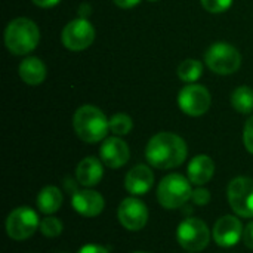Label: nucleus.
<instances>
[{"instance_id": "f257e3e1", "label": "nucleus", "mask_w": 253, "mask_h": 253, "mask_svg": "<svg viewBox=\"0 0 253 253\" xmlns=\"http://www.w3.org/2000/svg\"><path fill=\"white\" fill-rule=\"evenodd\" d=\"M187 153V144L179 135L160 132L148 141L145 159L157 169H173L185 162Z\"/></svg>"}, {"instance_id": "f03ea898", "label": "nucleus", "mask_w": 253, "mask_h": 253, "mask_svg": "<svg viewBox=\"0 0 253 253\" xmlns=\"http://www.w3.org/2000/svg\"><path fill=\"white\" fill-rule=\"evenodd\" d=\"M73 127L77 136L87 144L104 141L110 132V120L95 105H82L73 117Z\"/></svg>"}, {"instance_id": "7ed1b4c3", "label": "nucleus", "mask_w": 253, "mask_h": 253, "mask_svg": "<svg viewBox=\"0 0 253 253\" xmlns=\"http://www.w3.org/2000/svg\"><path fill=\"white\" fill-rule=\"evenodd\" d=\"M40 40L37 24L28 18H16L10 21L4 30V44L13 55H27L36 49Z\"/></svg>"}, {"instance_id": "20e7f679", "label": "nucleus", "mask_w": 253, "mask_h": 253, "mask_svg": "<svg viewBox=\"0 0 253 253\" xmlns=\"http://www.w3.org/2000/svg\"><path fill=\"white\" fill-rule=\"evenodd\" d=\"M193 194L190 179L179 173H170L165 176L157 187V200L165 209L182 208Z\"/></svg>"}, {"instance_id": "39448f33", "label": "nucleus", "mask_w": 253, "mask_h": 253, "mask_svg": "<svg viewBox=\"0 0 253 253\" xmlns=\"http://www.w3.org/2000/svg\"><path fill=\"white\" fill-rule=\"evenodd\" d=\"M205 62L206 65L216 74L221 76H228L234 74L240 65H242V55L230 43L225 42H218L213 43L205 55Z\"/></svg>"}, {"instance_id": "423d86ee", "label": "nucleus", "mask_w": 253, "mask_h": 253, "mask_svg": "<svg viewBox=\"0 0 253 253\" xmlns=\"http://www.w3.org/2000/svg\"><path fill=\"white\" fill-rule=\"evenodd\" d=\"M176 239L182 249L196 253L208 248L211 242V231L202 219L187 218L178 225Z\"/></svg>"}, {"instance_id": "0eeeda50", "label": "nucleus", "mask_w": 253, "mask_h": 253, "mask_svg": "<svg viewBox=\"0 0 253 253\" xmlns=\"http://www.w3.org/2000/svg\"><path fill=\"white\" fill-rule=\"evenodd\" d=\"M37 228H40L39 216L36 211L28 206H19L7 215L6 233L12 240H27L36 233Z\"/></svg>"}, {"instance_id": "6e6552de", "label": "nucleus", "mask_w": 253, "mask_h": 253, "mask_svg": "<svg viewBox=\"0 0 253 253\" xmlns=\"http://www.w3.org/2000/svg\"><path fill=\"white\" fill-rule=\"evenodd\" d=\"M228 203L234 213L242 218H253V179L248 176L234 178L227 190Z\"/></svg>"}, {"instance_id": "1a4fd4ad", "label": "nucleus", "mask_w": 253, "mask_h": 253, "mask_svg": "<svg viewBox=\"0 0 253 253\" xmlns=\"http://www.w3.org/2000/svg\"><path fill=\"white\" fill-rule=\"evenodd\" d=\"M212 104V96L209 90L197 83H190L181 89L178 95V105L182 113L191 117L203 116Z\"/></svg>"}, {"instance_id": "9d476101", "label": "nucleus", "mask_w": 253, "mask_h": 253, "mask_svg": "<svg viewBox=\"0 0 253 253\" xmlns=\"http://www.w3.org/2000/svg\"><path fill=\"white\" fill-rule=\"evenodd\" d=\"M62 43L68 50L80 52L87 49L95 40V28L86 18L70 21L62 30Z\"/></svg>"}, {"instance_id": "9b49d317", "label": "nucleus", "mask_w": 253, "mask_h": 253, "mask_svg": "<svg viewBox=\"0 0 253 253\" xmlns=\"http://www.w3.org/2000/svg\"><path fill=\"white\" fill-rule=\"evenodd\" d=\"M117 218L126 230L139 231L147 225L148 209L142 200L136 197H127L120 203L117 211Z\"/></svg>"}, {"instance_id": "f8f14e48", "label": "nucleus", "mask_w": 253, "mask_h": 253, "mask_svg": "<svg viewBox=\"0 0 253 253\" xmlns=\"http://www.w3.org/2000/svg\"><path fill=\"white\" fill-rule=\"evenodd\" d=\"M99 154H101L102 163L107 168L119 169V168H123L129 162L130 150H129V145L120 136H111V138L104 139Z\"/></svg>"}, {"instance_id": "ddd939ff", "label": "nucleus", "mask_w": 253, "mask_h": 253, "mask_svg": "<svg viewBox=\"0 0 253 253\" xmlns=\"http://www.w3.org/2000/svg\"><path fill=\"white\" fill-rule=\"evenodd\" d=\"M243 225L233 215L219 218L213 227V240L221 248H233L243 237Z\"/></svg>"}, {"instance_id": "4468645a", "label": "nucleus", "mask_w": 253, "mask_h": 253, "mask_svg": "<svg viewBox=\"0 0 253 253\" xmlns=\"http://www.w3.org/2000/svg\"><path fill=\"white\" fill-rule=\"evenodd\" d=\"M71 205L79 215L86 218H93L104 211L105 202L101 193L95 190H82V191L77 190L76 193H73Z\"/></svg>"}, {"instance_id": "2eb2a0df", "label": "nucleus", "mask_w": 253, "mask_h": 253, "mask_svg": "<svg viewBox=\"0 0 253 253\" xmlns=\"http://www.w3.org/2000/svg\"><path fill=\"white\" fill-rule=\"evenodd\" d=\"M154 185V173L145 165H136L125 178V188L132 196L147 194Z\"/></svg>"}, {"instance_id": "dca6fc26", "label": "nucleus", "mask_w": 253, "mask_h": 253, "mask_svg": "<svg viewBox=\"0 0 253 253\" xmlns=\"http://www.w3.org/2000/svg\"><path fill=\"white\" fill-rule=\"evenodd\" d=\"M187 173H188V179L191 184L202 187L213 178L215 163L209 156L199 154L191 159V162L187 168Z\"/></svg>"}, {"instance_id": "f3484780", "label": "nucleus", "mask_w": 253, "mask_h": 253, "mask_svg": "<svg viewBox=\"0 0 253 253\" xmlns=\"http://www.w3.org/2000/svg\"><path fill=\"white\" fill-rule=\"evenodd\" d=\"M104 176V166L96 157H86L83 159L76 169L77 182L83 187H95L101 182Z\"/></svg>"}, {"instance_id": "a211bd4d", "label": "nucleus", "mask_w": 253, "mask_h": 253, "mask_svg": "<svg viewBox=\"0 0 253 253\" xmlns=\"http://www.w3.org/2000/svg\"><path fill=\"white\" fill-rule=\"evenodd\" d=\"M19 77L24 83L30 86H39L44 82L47 70L43 61L37 56H28L21 61L18 68Z\"/></svg>"}, {"instance_id": "6ab92c4d", "label": "nucleus", "mask_w": 253, "mask_h": 253, "mask_svg": "<svg viewBox=\"0 0 253 253\" xmlns=\"http://www.w3.org/2000/svg\"><path fill=\"white\" fill-rule=\"evenodd\" d=\"M62 206V193L55 185L44 187L37 196V208L44 215L58 212Z\"/></svg>"}, {"instance_id": "aec40b11", "label": "nucleus", "mask_w": 253, "mask_h": 253, "mask_svg": "<svg viewBox=\"0 0 253 253\" xmlns=\"http://www.w3.org/2000/svg\"><path fill=\"white\" fill-rule=\"evenodd\" d=\"M231 105L236 111L242 114H249L253 111V89L249 86H240L234 89L231 95Z\"/></svg>"}, {"instance_id": "412c9836", "label": "nucleus", "mask_w": 253, "mask_h": 253, "mask_svg": "<svg viewBox=\"0 0 253 253\" xmlns=\"http://www.w3.org/2000/svg\"><path fill=\"white\" fill-rule=\"evenodd\" d=\"M178 77L185 83H196L203 76V64L199 59H185L178 65Z\"/></svg>"}, {"instance_id": "4be33fe9", "label": "nucleus", "mask_w": 253, "mask_h": 253, "mask_svg": "<svg viewBox=\"0 0 253 253\" xmlns=\"http://www.w3.org/2000/svg\"><path fill=\"white\" fill-rule=\"evenodd\" d=\"M133 127V122L130 116L125 113H117L110 119V132H113L116 136H125L127 135Z\"/></svg>"}, {"instance_id": "5701e85b", "label": "nucleus", "mask_w": 253, "mask_h": 253, "mask_svg": "<svg viewBox=\"0 0 253 253\" xmlns=\"http://www.w3.org/2000/svg\"><path fill=\"white\" fill-rule=\"evenodd\" d=\"M62 230H64L62 222L55 216H47L40 222V233L44 237H49V239L58 237L62 233Z\"/></svg>"}, {"instance_id": "b1692460", "label": "nucleus", "mask_w": 253, "mask_h": 253, "mask_svg": "<svg viewBox=\"0 0 253 253\" xmlns=\"http://www.w3.org/2000/svg\"><path fill=\"white\" fill-rule=\"evenodd\" d=\"M200 3L211 13H222L231 6L233 0H200Z\"/></svg>"}, {"instance_id": "393cba45", "label": "nucleus", "mask_w": 253, "mask_h": 253, "mask_svg": "<svg viewBox=\"0 0 253 253\" xmlns=\"http://www.w3.org/2000/svg\"><path fill=\"white\" fill-rule=\"evenodd\" d=\"M191 200H193L197 206H206V205L211 202V193H209V190H206V188H203V187H199V188L193 190Z\"/></svg>"}, {"instance_id": "a878e982", "label": "nucleus", "mask_w": 253, "mask_h": 253, "mask_svg": "<svg viewBox=\"0 0 253 253\" xmlns=\"http://www.w3.org/2000/svg\"><path fill=\"white\" fill-rule=\"evenodd\" d=\"M243 142L246 150L253 154V116L246 122L245 125V130H243Z\"/></svg>"}, {"instance_id": "bb28decb", "label": "nucleus", "mask_w": 253, "mask_h": 253, "mask_svg": "<svg viewBox=\"0 0 253 253\" xmlns=\"http://www.w3.org/2000/svg\"><path fill=\"white\" fill-rule=\"evenodd\" d=\"M242 239H243V243L246 245V248H249V249L253 251V221L245 227Z\"/></svg>"}, {"instance_id": "cd10ccee", "label": "nucleus", "mask_w": 253, "mask_h": 253, "mask_svg": "<svg viewBox=\"0 0 253 253\" xmlns=\"http://www.w3.org/2000/svg\"><path fill=\"white\" fill-rule=\"evenodd\" d=\"M77 253H108V251L98 245H84L83 248L79 249Z\"/></svg>"}, {"instance_id": "c85d7f7f", "label": "nucleus", "mask_w": 253, "mask_h": 253, "mask_svg": "<svg viewBox=\"0 0 253 253\" xmlns=\"http://www.w3.org/2000/svg\"><path fill=\"white\" fill-rule=\"evenodd\" d=\"M141 0H114V3L122 7V9H130L133 6H136Z\"/></svg>"}, {"instance_id": "c756f323", "label": "nucleus", "mask_w": 253, "mask_h": 253, "mask_svg": "<svg viewBox=\"0 0 253 253\" xmlns=\"http://www.w3.org/2000/svg\"><path fill=\"white\" fill-rule=\"evenodd\" d=\"M36 6L39 7H53L56 6L61 0H31Z\"/></svg>"}, {"instance_id": "7c9ffc66", "label": "nucleus", "mask_w": 253, "mask_h": 253, "mask_svg": "<svg viewBox=\"0 0 253 253\" xmlns=\"http://www.w3.org/2000/svg\"><path fill=\"white\" fill-rule=\"evenodd\" d=\"M148 1H159V0H148Z\"/></svg>"}, {"instance_id": "2f4dec72", "label": "nucleus", "mask_w": 253, "mask_h": 253, "mask_svg": "<svg viewBox=\"0 0 253 253\" xmlns=\"http://www.w3.org/2000/svg\"><path fill=\"white\" fill-rule=\"evenodd\" d=\"M135 253H147V252H135Z\"/></svg>"}, {"instance_id": "473e14b6", "label": "nucleus", "mask_w": 253, "mask_h": 253, "mask_svg": "<svg viewBox=\"0 0 253 253\" xmlns=\"http://www.w3.org/2000/svg\"><path fill=\"white\" fill-rule=\"evenodd\" d=\"M188 253H191V252H188Z\"/></svg>"}]
</instances>
